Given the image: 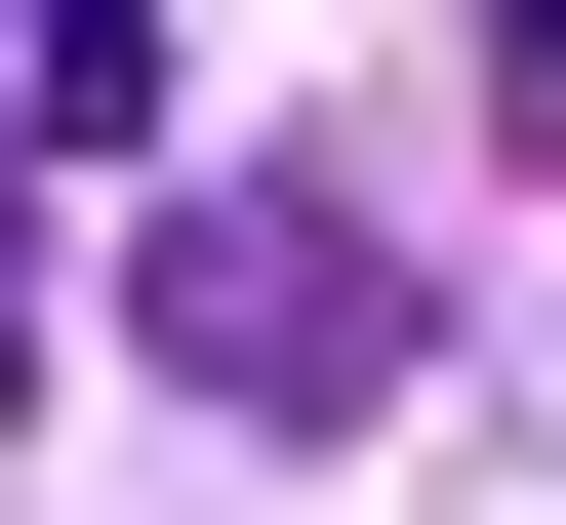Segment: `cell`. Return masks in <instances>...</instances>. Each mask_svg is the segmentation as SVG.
Instances as JSON below:
<instances>
[{"label": "cell", "mask_w": 566, "mask_h": 525, "mask_svg": "<svg viewBox=\"0 0 566 525\" xmlns=\"http://www.w3.org/2000/svg\"><path fill=\"white\" fill-rule=\"evenodd\" d=\"M163 122V0H0V162H122Z\"/></svg>", "instance_id": "obj_2"}, {"label": "cell", "mask_w": 566, "mask_h": 525, "mask_svg": "<svg viewBox=\"0 0 566 525\" xmlns=\"http://www.w3.org/2000/svg\"><path fill=\"white\" fill-rule=\"evenodd\" d=\"M122 324H163V405H283V444L405 405V243H365V202H283V162H202L163 243H122Z\"/></svg>", "instance_id": "obj_1"}, {"label": "cell", "mask_w": 566, "mask_h": 525, "mask_svg": "<svg viewBox=\"0 0 566 525\" xmlns=\"http://www.w3.org/2000/svg\"><path fill=\"white\" fill-rule=\"evenodd\" d=\"M0 364H41V324H0Z\"/></svg>", "instance_id": "obj_3"}]
</instances>
